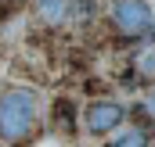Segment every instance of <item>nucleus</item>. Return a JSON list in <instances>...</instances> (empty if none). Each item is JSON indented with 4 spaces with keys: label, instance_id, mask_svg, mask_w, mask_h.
Listing matches in <instances>:
<instances>
[{
    "label": "nucleus",
    "instance_id": "f257e3e1",
    "mask_svg": "<svg viewBox=\"0 0 155 147\" xmlns=\"http://www.w3.org/2000/svg\"><path fill=\"white\" fill-rule=\"evenodd\" d=\"M36 90L11 86L0 93V140L4 144H29L36 133Z\"/></svg>",
    "mask_w": 155,
    "mask_h": 147
},
{
    "label": "nucleus",
    "instance_id": "f03ea898",
    "mask_svg": "<svg viewBox=\"0 0 155 147\" xmlns=\"http://www.w3.org/2000/svg\"><path fill=\"white\" fill-rule=\"evenodd\" d=\"M108 22L123 39H141L155 29V14L148 0H112L108 4Z\"/></svg>",
    "mask_w": 155,
    "mask_h": 147
},
{
    "label": "nucleus",
    "instance_id": "7ed1b4c3",
    "mask_svg": "<svg viewBox=\"0 0 155 147\" xmlns=\"http://www.w3.org/2000/svg\"><path fill=\"white\" fill-rule=\"evenodd\" d=\"M123 122H126V108L119 101H94L83 115V126H87L90 136H105V133L119 129Z\"/></svg>",
    "mask_w": 155,
    "mask_h": 147
},
{
    "label": "nucleus",
    "instance_id": "20e7f679",
    "mask_svg": "<svg viewBox=\"0 0 155 147\" xmlns=\"http://www.w3.org/2000/svg\"><path fill=\"white\" fill-rule=\"evenodd\" d=\"M69 7H72V0H36V11H40V18H43L47 25H58V22H65Z\"/></svg>",
    "mask_w": 155,
    "mask_h": 147
},
{
    "label": "nucleus",
    "instance_id": "39448f33",
    "mask_svg": "<svg viewBox=\"0 0 155 147\" xmlns=\"http://www.w3.org/2000/svg\"><path fill=\"white\" fill-rule=\"evenodd\" d=\"M54 122H58V129H72V122H76V104H72L69 97H58V101H54Z\"/></svg>",
    "mask_w": 155,
    "mask_h": 147
},
{
    "label": "nucleus",
    "instance_id": "423d86ee",
    "mask_svg": "<svg viewBox=\"0 0 155 147\" xmlns=\"http://www.w3.org/2000/svg\"><path fill=\"white\" fill-rule=\"evenodd\" d=\"M108 147H148V133H144V129H126V133H119Z\"/></svg>",
    "mask_w": 155,
    "mask_h": 147
},
{
    "label": "nucleus",
    "instance_id": "0eeeda50",
    "mask_svg": "<svg viewBox=\"0 0 155 147\" xmlns=\"http://www.w3.org/2000/svg\"><path fill=\"white\" fill-rule=\"evenodd\" d=\"M137 65H141V72H144V75H155V54H141Z\"/></svg>",
    "mask_w": 155,
    "mask_h": 147
},
{
    "label": "nucleus",
    "instance_id": "6e6552de",
    "mask_svg": "<svg viewBox=\"0 0 155 147\" xmlns=\"http://www.w3.org/2000/svg\"><path fill=\"white\" fill-rule=\"evenodd\" d=\"M141 111H144L148 118H155V90L148 93V97H144V104H141Z\"/></svg>",
    "mask_w": 155,
    "mask_h": 147
},
{
    "label": "nucleus",
    "instance_id": "1a4fd4ad",
    "mask_svg": "<svg viewBox=\"0 0 155 147\" xmlns=\"http://www.w3.org/2000/svg\"><path fill=\"white\" fill-rule=\"evenodd\" d=\"M0 147H4V144H0Z\"/></svg>",
    "mask_w": 155,
    "mask_h": 147
}]
</instances>
